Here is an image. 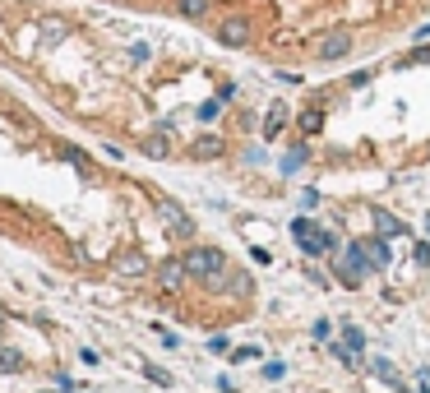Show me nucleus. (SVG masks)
Wrapping results in <instances>:
<instances>
[{"instance_id": "1", "label": "nucleus", "mask_w": 430, "mask_h": 393, "mask_svg": "<svg viewBox=\"0 0 430 393\" xmlns=\"http://www.w3.org/2000/svg\"><path fill=\"white\" fill-rule=\"evenodd\" d=\"M287 232H291V245H296L306 259H324V254L343 250V236H338L334 227H324L319 218H310V213H296Z\"/></svg>"}, {"instance_id": "2", "label": "nucleus", "mask_w": 430, "mask_h": 393, "mask_svg": "<svg viewBox=\"0 0 430 393\" xmlns=\"http://www.w3.org/2000/svg\"><path fill=\"white\" fill-rule=\"evenodd\" d=\"M366 278H370V259H366V250H361V236H351V241H343V250L334 254V282L347 287V292H356Z\"/></svg>"}, {"instance_id": "3", "label": "nucleus", "mask_w": 430, "mask_h": 393, "mask_svg": "<svg viewBox=\"0 0 430 393\" xmlns=\"http://www.w3.org/2000/svg\"><path fill=\"white\" fill-rule=\"evenodd\" d=\"M181 264H185V273H190L194 282H209V278H218L222 269H231V259L218 250V245H190V250L181 254Z\"/></svg>"}, {"instance_id": "4", "label": "nucleus", "mask_w": 430, "mask_h": 393, "mask_svg": "<svg viewBox=\"0 0 430 393\" xmlns=\"http://www.w3.org/2000/svg\"><path fill=\"white\" fill-rule=\"evenodd\" d=\"M153 213H158V222L167 227L171 241H194V218L181 209L176 199H167V194H158V204H153Z\"/></svg>"}, {"instance_id": "5", "label": "nucleus", "mask_w": 430, "mask_h": 393, "mask_svg": "<svg viewBox=\"0 0 430 393\" xmlns=\"http://www.w3.org/2000/svg\"><path fill=\"white\" fill-rule=\"evenodd\" d=\"M296 121V111H291L287 102H282V97H273L269 106H264V125H259V139L264 144H278L282 134H287V125Z\"/></svg>"}, {"instance_id": "6", "label": "nucleus", "mask_w": 430, "mask_h": 393, "mask_svg": "<svg viewBox=\"0 0 430 393\" xmlns=\"http://www.w3.org/2000/svg\"><path fill=\"white\" fill-rule=\"evenodd\" d=\"M227 134H218V130H199L190 144H185V157H194V162H218V157H227Z\"/></svg>"}, {"instance_id": "7", "label": "nucleus", "mask_w": 430, "mask_h": 393, "mask_svg": "<svg viewBox=\"0 0 430 393\" xmlns=\"http://www.w3.org/2000/svg\"><path fill=\"white\" fill-rule=\"evenodd\" d=\"M370 232L384 236V241H403V236H412V232H407V222L398 218V213L379 209V204H370Z\"/></svg>"}, {"instance_id": "8", "label": "nucleus", "mask_w": 430, "mask_h": 393, "mask_svg": "<svg viewBox=\"0 0 430 393\" xmlns=\"http://www.w3.org/2000/svg\"><path fill=\"white\" fill-rule=\"evenodd\" d=\"M361 250H366V259H370V273H384L389 264H394V250H389V241H384V236H375V232L361 236Z\"/></svg>"}, {"instance_id": "9", "label": "nucleus", "mask_w": 430, "mask_h": 393, "mask_svg": "<svg viewBox=\"0 0 430 393\" xmlns=\"http://www.w3.org/2000/svg\"><path fill=\"white\" fill-rule=\"evenodd\" d=\"M139 153H144V157H153V162H167V157L176 153V144H171V134H167V130H149V134L139 139Z\"/></svg>"}, {"instance_id": "10", "label": "nucleus", "mask_w": 430, "mask_h": 393, "mask_svg": "<svg viewBox=\"0 0 430 393\" xmlns=\"http://www.w3.org/2000/svg\"><path fill=\"white\" fill-rule=\"evenodd\" d=\"M334 338L343 342L347 352H356V357H366V347H370L366 329H361V324H351V319H343V324H338V333H334Z\"/></svg>"}, {"instance_id": "11", "label": "nucleus", "mask_w": 430, "mask_h": 393, "mask_svg": "<svg viewBox=\"0 0 430 393\" xmlns=\"http://www.w3.org/2000/svg\"><path fill=\"white\" fill-rule=\"evenodd\" d=\"M185 282H190V273H185V264H181V259L158 264V287H162V292H181Z\"/></svg>"}, {"instance_id": "12", "label": "nucleus", "mask_w": 430, "mask_h": 393, "mask_svg": "<svg viewBox=\"0 0 430 393\" xmlns=\"http://www.w3.org/2000/svg\"><path fill=\"white\" fill-rule=\"evenodd\" d=\"M116 273H121V278H139L144 269H149V259H144L139 250H125V254H116V264H111Z\"/></svg>"}, {"instance_id": "13", "label": "nucleus", "mask_w": 430, "mask_h": 393, "mask_svg": "<svg viewBox=\"0 0 430 393\" xmlns=\"http://www.w3.org/2000/svg\"><path fill=\"white\" fill-rule=\"evenodd\" d=\"M227 297H236V301H250V297H255V278H250L246 269H236V264H231V282H227Z\"/></svg>"}, {"instance_id": "14", "label": "nucleus", "mask_w": 430, "mask_h": 393, "mask_svg": "<svg viewBox=\"0 0 430 393\" xmlns=\"http://www.w3.org/2000/svg\"><path fill=\"white\" fill-rule=\"evenodd\" d=\"M329 352H334V357L343 361V366H351V370H361V366H366V357H356V352H347V347H343V342H338V338L329 342Z\"/></svg>"}, {"instance_id": "15", "label": "nucleus", "mask_w": 430, "mask_h": 393, "mask_svg": "<svg viewBox=\"0 0 430 393\" xmlns=\"http://www.w3.org/2000/svg\"><path fill=\"white\" fill-rule=\"evenodd\" d=\"M319 199H324V194H319L315 185H306V190L296 194V209H301V213H315V209H319Z\"/></svg>"}, {"instance_id": "16", "label": "nucleus", "mask_w": 430, "mask_h": 393, "mask_svg": "<svg viewBox=\"0 0 430 393\" xmlns=\"http://www.w3.org/2000/svg\"><path fill=\"white\" fill-rule=\"evenodd\" d=\"M334 333H338V324H334V319H315V324H310V338H315V342H329Z\"/></svg>"}, {"instance_id": "17", "label": "nucleus", "mask_w": 430, "mask_h": 393, "mask_svg": "<svg viewBox=\"0 0 430 393\" xmlns=\"http://www.w3.org/2000/svg\"><path fill=\"white\" fill-rule=\"evenodd\" d=\"M144 375L153 379L158 389H171V370H162V366H153V361H144Z\"/></svg>"}, {"instance_id": "18", "label": "nucleus", "mask_w": 430, "mask_h": 393, "mask_svg": "<svg viewBox=\"0 0 430 393\" xmlns=\"http://www.w3.org/2000/svg\"><path fill=\"white\" fill-rule=\"evenodd\" d=\"M412 269H430V241H426V236L412 245Z\"/></svg>"}, {"instance_id": "19", "label": "nucleus", "mask_w": 430, "mask_h": 393, "mask_svg": "<svg viewBox=\"0 0 430 393\" xmlns=\"http://www.w3.org/2000/svg\"><path fill=\"white\" fill-rule=\"evenodd\" d=\"M0 370H24V357L14 347H0Z\"/></svg>"}, {"instance_id": "20", "label": "nucleus", "mask_w": 430, "mask_h": 393, "mask_svg": "<svg viewBox=\"0 0 430 393\" xmlns=\"http://www.w3.org/2000/svg\"><path fill=\"white\" fill-rule=\"evenodd\" d=\"M209 352H213V357H227V352H231V338H227V333H213V338H209Z\"/></svg>"}, {"instance_id": "21", "label": "nucleus", "mask_w": 430, "mask_h": 393, "mask_svg": "<svg viewBox=\"0 0 430 393\" xmlns=\"http://www.w3.org/2000/svg\"><path fill=\"white\" fill-rule=\"evenodd\" d=\"M264 357V352L255 347V342H250V347H236V352H231V361H259Z\"/></svg>"}, {"instance_id": "22", "label": "nucleus", "mask_w": 430, "mask_h": 393, "mask_svg": "<svg viewBox=\"0 0 430 393\" xmlns=\"http://www.w3.org/2000/svg\"><path fill=\"white\" fill-rule=\"evenodd\" d=\"M287 375V366H282V361H264V379H282Z\"/></svg>"}, {"instance_id": "23", "label": "nucleus", "mask_w": 430, "mask_h": 393, "mask_svg": "<svg viewBox=\"0 0 430 393\" xmlns=\"http://www.w3.org/2000/svg\"><path fill=\"white\" fill-rule=\"evenodd\" d=\"M158 342H162V347H171V352H176V347H181V338H176V333H171V329H158Z\"/></svg>"}, {"instance_id": "24", "label": "nucleus", "mask_w": 430, "mask_h": 393, "mask_svg": "<svg viewBox=\"0 0 430 393\" xmlns=\"http://www.w3.org/2000/svg\"><path fill=\"white\" fill-rule=\"evenodd\" d=\"M250 259H255V264H273V254L264 250V245H250Z\"/></svg>"}, {"instance_id": "25", "label": "nucleus", "mask_w": 430, "mask_h": 393, "mask_svg": "<svg viewBox=\"0 0 430 393\" xmlns=\"http://www.w3.org/2000/svg\"><path fill=\"white\" fill-rule=\"evenodd\" d=\"M306 278L315 282V287H329V282H334V278H324V273H319V269H306Z\"/></svg>"}, {"instance_id": "26", "label": "nucleus", "mask_w": 430, "mask_h": 393, "mask_svg": "<svg viewBox=\"0 0 430 393\" xmlns=\"http://www.w3.org/2000/svg\"><path fill=\"white\" fill-rule=\"evenodd\" d=\"M416 384H421V389H430V366H421V370H416Z\"/></svg>"}, {"instance_id": "27", "label": "nucleus", "mask_w": 430, "mask_h": 393, "mask_svg": "<svg viewBox=\"0 0 430 393\" xmlns=\"http://www.w3.org/2000/svg\"><path fill=\"white\" fill-rule=\"evenodd\" d=\"M218 393H236V384H231V375H222V379H218Z\"/></svg>"}, {"instance_id": "28", "label": "nucleus", "mask_w": 430, "mask_h": 393, "mask_svg": "<svg viewBox=\"0 0 430 393\" xmlns=\"http://www.w3.org/2000/svg\"><path fill=\"white\" fill-rule=\"evenodd\" d=\"M426 241H430V213H426Z\"/></svg>"}, {"instance_id": "29", "label": "nucleus", "mask_w": 430, "mask_h": 393, "mask_svg": "<svg viewBox=\"0 0 430 393\" xmlns=\"http://www.w3.org/2000/svg\"><path fill=\"white\" fill-rule=\"evenodd\" d=\"M0 329H5V314H0Z\"/></svg>"}]
</instances>
